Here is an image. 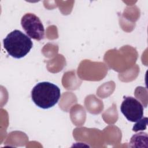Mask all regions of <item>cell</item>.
Listing matches in <instances>:
<instances>
[{
  "instance_id": "obj_1",
  "label": "cell",
  "mask_w": 148,
  "mask_h": 148,
  "mask_svg": "<svg viewBox=\"0 0 148 148\" xmlns=\"http://www.w3.org/2000/svg\"><path fill=\"white\" fill-rule=\"evenodd\" d=\"M60 97V88L49 82L37 83L31 91L32 101L37 106L44 109L54 106L57 103Z\"/></svg>"
},
{
  "instance_id": "obj_2",
  "label": "cell",
  "mask_w": 148,
  "mask_h": 148,
  "mask_svg": "<svg viewBox=\"0 0 148 148\" xmlns=\"http://www.w3.org/2000/svg\"><path fill=\"white\" fill-rule=\"evenodd\" d=\"M3 43L8 54L17 59L25 56L33 45L29 36L17 29L10 32L3 40Z\"/></svg>"
},
{
  "instance_id": "obj_3",
  "label": "cell",
  "mask_w": 148,
  "mask_h": 148,
  "mask_svg": "<svg viewBox=\"0 0 148 148\" xmlns=\"http://www.w3.org/2000/svg\"><path fill=\"white\" fill-rule=\"evenodd\" d=\"M21 24L27 35L36 40H40L45 36V28L38 17L31 13L24 14L21 20Z\"/></svg>"
},
{
  "instance_id": "obj_4",
  "label": "cell",
  "mask_w": 148,
  "mask_h": 148,
  "mask_svg": "<svg viewBox=\"0 0 148 148\" xmlns=\"http://www.w3.org/2000/svg\"><path fill=\"white\" fill-rule=\"evenodd\" d=\"M120 110L125 118L130 121L137 122L143 116V106L136 98L132 97H123Z\"/></svg>"
},
{
  "instance_id": "obj_5",
  "label": "cell",
  "mask_w": 148,
  "mask_h": 148,
  "mask_svg": "<svg viewBox=\"0 0 148 148\" xmlns=\"http://www.w3.org/2000/svg\"><path fill=\"white\" fill-rule=\"evenodd\" d=\"M147 135L146 133L139 132L134 135L130 140V146L132 147H147Z\"/></svg>"
},
{
  "instance_id": "obj_6",
  "label": "cell",
  "mask_w": 148,
  "mask_h": 148,
  "mask_svg": "<svg viewBox=\"0 0 148 148\" xmlns=\"http://www.w3.org/2000/svg\"><path fill=\"white\" fill-rule=\"evenodd\" d=\"M147 123V117H145L143 119H141L140 120L137 121V123L134 125L132 128V131L135 132H137L140 130H144L146 128V125Z\"/></svg>"
}]
</instances>
